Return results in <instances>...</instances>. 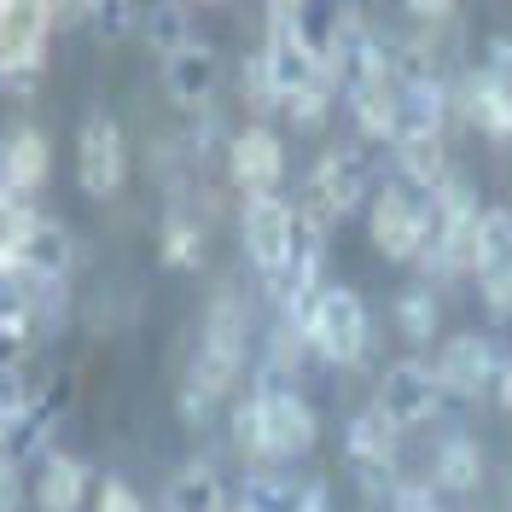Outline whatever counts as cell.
I'll use <instances>...</instances> for the list:
<instances>
[{
	"label": "cell",
	"mask_w": 512,
	"mask_h": 512,
	"mask_svg": "<svg viewBox=\"0 0 512 512\" xmlns=\"http://www.w3.org/2000/svg\"><path fill=\"white\" fill-rule=\"evenodd\" d=\"M297 338L320 355V361H332V367H355L367 344H373V320H367V303L355 297L350 286H326L309 303V315L297 320Z\"/></svg>",
	"instance_id": "6"
},
{
	"label": "cell",
	"mask_w": 512,
	"mask_h": 512,
	"mask_svg": "<svg viewBox=\"0 0 512 512\" xmlns=\"http://www.w3.org/2000/svg\"><path fill=\"white\" fill-rule=\"evenodd\" d=\"M373 408H379V414L390 419L396 431L437 419V408H443V379H437V367H431V361H419V355H402V361H390V367L379 373Z\"/></svg>",
	"instance_id": "8"
},
{
	"label": "cell",
	"mask_w": 512,
	"mask_h": 512,
	"mask_svg": "<svg viewBox=\"0 0 512 512\" xmlns=\"http://www.w3.org/2000/svg\"><path fill=\"white\" fill-rule=\"evenodd\" d=\"M88 489H99L88 478V460L64 454V448H47L35 460V483H30V501L41 512H82L88 507Z\"/></svg>",
	"instance_id": "15"
},
{
	"label": "cell",
	"mask_w": 512,
	"mask_h": 512,
	"mask_svg": "<svg viewBox=\"0 0 512 512\" xmlns=\"http://www.w3.org/2000/svg\"><path fill=\"white\" fill-rule=\"evenodd\" d=\"M390 315H396V332H402V338H414V344H425V338H437V320H443V303H437V291H431V286H408V291H396Z\"/></svg>",
	"instance_id": "24"
},
{
	"label": "cell",
	"mask_w": 512,
	"mask_h": 512,
	"mask_svg": "<svg viewBox=\"0 0 512 512\" xmlns=\"http://www.w3.org/2000/svg\"><path fill=\"white\" fill-rule=\"evenodd\" d=\"M367 181H373V169H367V152H350V146H338V152H326V158L309 169V181H303V204H297V222L326 233L332 222H344L355 204L367 198Z\"/></svg>",
	"instance_id": "7"
},
{
	"label": "cell",
	"mask_w": 512,
	"mask_h": 512,
	"mask_svg": "<svg viewBox=\"0 0 512 512\" xmlns=\"http://www.w3.org/2000/svg\"><path fill=\"white\" fill-rule=\"evenodd\" d=\"M47 175H53V146H47L41 128H12V134H0V192L35 198Z\"/></svg>",
	"instance_id": "18"
},
{
	"label": "cell",
	"mask_w": 512,
	"mask_h": 512,
	"mask_svg": "<svg viewBox=\"0 0 512 512\" xmlns=\"http://www.w3.org/2000/svg\"><path fill=\"white\" fill-rule=\"evenodd\" d=\"M227 181L245 192V198H280L286 181V146L268 123H251L227 140Z\"/></svg>",
	"instance_id": "12"
},
{
	"label": "cell",
	"mask_w": 512,
	"mask_h": 512,
	"mask_svg": "<svg viewBox=\"0 0 512 512\" xmlns=\"http://www.w3.org/2000/svg\"><path fill=\"white\" fill-rule=\"evenodd\" d=\"M82 18V6H41V0H0V82L6 94H30V82L47 64L53 24Z\"/></svg>",
	"instance_id": "4"
},
{
	"label": "cell",
	"mask_w": 512,
	"mask_h": 512,
	"mask_svg": "<svg viewBox=\"0 0 512 512\" xmlns=\"http://www.w3.org/2000/svg\"><path fill=\"white\" fill-rule=\"evenodd\" d=\"M163 94L181 111H210V99H216V47L187 41V47L163 53Z\"/></svg>",
	"instance_id": "17"
},
{
	"label": "cell",
	"mask_w": 512,
	"mask_h": 512,
	"mask_svg": "<svg viewBox=\"0 0 512 512\" xmlns=\"http://www.w3.org/2000/svg\"><path fill=\"white\" fill-rule=\"evenodd\" d=\"M384 501H390L384 512H443V501H437V489H431V483H396Z\"/></svg>",
	"instance_id": "27"
},
{
	"label": "cell",
	"mask_w": 512,
	"mask_h": 512,
	"mask_svg": "<svg viewBox=\"0 0 512 512\" xmlns=\"http://www.w3.org/2000/svg\"><path fill=\"white\" fill-rule=\"evenodd\" d=\"M483 483V448L472 437H443L431 454V489L437 495H466Z\"/></svg>",
	"instance_id": "21"
},
{
	"label": "cell",
	"mask_w": 512,
	"mask_h": 512,
	"mask_svg": "<svg viewBox=\"0 0 512 512\" xmlns=\"http://www.w3.org/2000/svg\"><path fill=\"white\" fill-rule=\"evenodd\" d=\"M472 274H478L483 309L495 320L512 315V210L489 204L472 233Z\"/></svg>",
	"instance_id": "11"
},
{
	"label": "cell",
	"mask_w": 512,
	"mask_h": 512,
	"mask_svg": "<svg viewBox=\"0 0 512 512\" xmlns=\"http://www.w3.org/2000/svg\"><path fill=\"white\" fill-rule=\"evenodd\" d=\"M140 24L152 30V41H158V53H175V47H187V41H198V35L187 30V12H181V6H152V12H140Z\"/></svg>",
	"instance_id": "26"
},
{
	"label": "cell",
	"mask_w": 512,
	"mask_h": 512,
	"mask_svg": "<svg viewBox=\"0 0 512 512\" xmlns=\"http://www.w3.org/2000/svg\"><path fill=\"white\" fill-rule=\"evenodd\" d=\"M76 181L88 198H117L128 181V134L111 111H94L76 128Z\"/></svg>",
	"instance_id": "9"
},
{
	"label": "cell",
	"mask_w": 512,
	"mask_h": 512,
	"mask_svg": "<svg viewBox=\"0 0 512 512\" xmlns=\"http://www.w3.org/2000/svg\"><path fill=\"white\" fill-rule=\"evenodd\" d=\"M227 431H233V448H239V460H251L256 472H268V466H286L297 454H309L320 437V419L309 408V396L297 390L291 379H262L227 414Z\"/></svg>",
	"instance_id": "2"
},
{
	"label": "cell",
	"mask_w": 512,
	"mask_h": 512,
	"mask_svg": "<svg viewBox=\"0 0 512 512\" xmlns=\"http://www.w3.org/2000/svg\"><path fill=\"white\" fill-rule=\"evenodd\" d=\"M396 448H402V431H396L373 402L344 425V460H350L373 489H384V495L396 489Z\"/></svg>",
	"instance_id": "14"
},
{
	"label": "cell",
	"mask_w": 512,
	"mask_h": 512,
	"mask_svg": "<svg viewBox=\"0 0 512 512\" xmlns=\"http://www.w3.org/2000/svg\"><path fill=\"white\" fill-rule=\"evenodd\" d=\"M239 512H326V495H320V483H303L280 466H268V472L245 478Z\"/></svg>",
	"instance_id": "19"
},
{
	"label": "cell",
	"mask_w": 512,
	"mask_h": 512,
	"mask_svg": "<svg viewBox=\"0 0 512 512\" xmlns=\"http://www.w3.org/2000/svg\"><path fill=\"white\" fill-rule=\"evenodd\" d=\"M94 512H152L146 501H140V489H128L123 478H105L94 489Z\"/></svg>",
	"instance_id": "28"
},
{
	"label": "cell",
	"mask_w": 512,
	"mask_h": 512,
	"mask_svg": "<svg viewBox=\"0 0 512 512\" xmlns=\"http://www.w3.org/2000/svg\"><path fill=\"white\" fill-rule=\"evenodd\" d=\"M466 111H472V123L489 134V140H501L512 146V82H495V76H472L466 82Z\"/></svg>",
	"instance_id": "22"
},
{
	"label": "cell",
	"mask_w": 512,
	"mask_h": 512,
	"mask_svg": "<svg viewBox=\"0 0 512 512\" xmlns=\"http://www.w3.org/2000/svg\"><path fill=\"white\" fill-rule=\"evenodd\" d=\"M204 251H210V227L198 222V216H187V210H169V216H163V233H158L163 262H169V268H198Z\"/></svg>",
	"instance_id": "23"
},
{
	"label": "cell",
	"mask_w": 512,
	"mask_h": 512,
	"mask_svg": "<svg viewBox=\"0 0 512 512\" xmlns=\"http://www.w3.org/2000/svg\"><path fill=\"white\" fill-rule=\"evenodd\" d=\"M70 262H76V239H70V227L53 222V216H41V222L30 227V239L18 245L12 268H0V274H30V280L64 286V280H70Z\"/></svg>",
	"instance_id": "16"
},
{
	"label": "cell",
	"mask_w": 512,
	"mask_h": 512,
	"mask_svg": "<svg viewBox=\"0 0 512 512\" xmlns=\"http://www.w3.org/2000/svg\"><path fill=\"white\" fill-rule=\"evenodd\" d=\"M163 512H233L222 472H216L210 460H187V466L169 478V489H163Z\"/></svg>",
	"instance_id": "20"
},
{
	"label": "cell",
	"mask_w": 512,
	"mask_h": 512,
	"mask_svg": "<svg viewBox=\"0 0 512 512\" xmlns=\"http://www.w3.org/2000/svg\"><path fill=\"white\" fill-rule=\"evenodd\" d=\"M256 59L268 70L274 111H286L291 123H320L344 99L338 94V70L303 41V6H268V35H262Z\"/></svg>",
	"instance_id": "1"
},
{
	"label": "cell",
	"mask_w": 512,
	"mask_h": 512,
	"mask_svg": "<svg viewBox=\"0 0 512 512\" xmlns=\"http://www.w3.org/2000/svg\"><path fill=\"white\" fill-rule=\"evenodd\" d=\"M239 245H245V262L256 268V280L274 291L291 274L297 245H303L297 204L291 198H245V210H239Z\"/></svg>",
	"instance_id": "5"
},
{
	"label": "cell",
	"mask_w": 512,
	"mask_h": 512,
	"mask_svg": "<svg viewBox=\"0 0 512 512\" xmlns=\"http://www.w3.org/2000/svg\"><path fill=\"white\" fill-rule=\"evenodd\" d=\"M245 367H251V309H245L239 291L227 286L204 309V332H198V355H192L187 384L204 390L210 402H222L227 390L245 379Z\"/></svg>",
	"instance_id": "3"
},
{
	"label": "cell",
	"mask_w": 512,
	"mask_h": 512,
	"mask_svg": "<svg viewBox=\"0 0 512 512\" xmlns=\"http://www.w3.org/2000/svg\"><path fill=\"white\" fill-rule=\"evenodd\" d=\"M501 361H507V355L495 350L483 332H454V338H443V355H437L431 367H437V379H443V396L478 402V396H495Z\"/></svg>",
	"instance_id": "13"
},
{
	"label": "cell",
	"mask_w": 512,
	"mask_h": 512,
	"mask_svg": "<svg viewBox=\"0 0 512 512\" xmlns=\"http://www.w3.org/2000/svg\"><path fill=\"white\" fill-rule=\"evenodd\" d=\"M425 198L431 192H414V187H402V181H390L373 198L367 233H373L379 256H390V262H419V251H425Z\"/></svg>",
	"instance_id": "10"
},
{
	"label": "cell",
	"mask_w": 512,
	"mask_h": 512,
	"mask_svg": "<svg viewBox=\"0 0 512 512\" xmlns=\"http://www.w3.org/2000/svg\"><path fill=\"white\" fill-rule=\"evenodd\" d=\"M35 222H41V210H35L30 198L0 192V268H12V256H18V245H24V239H30Z\"/></svg>",
	"instance_id": "25"
},
{
	"label": "cell",
	"mask_w": 512,
	"mask_h": 512,
	"mask_svg": "<svg viewBox=\"0 0 512 512\" xmlns=\"http://www.w3.org/2000/svg\"><path fill=\"white\" fill-rule=\"evenodd\" d=\"M495 402H501V408H512V355L501 361V379H495Z\"/></svg>",
	"instance_id": "29"
}]
</instances>
